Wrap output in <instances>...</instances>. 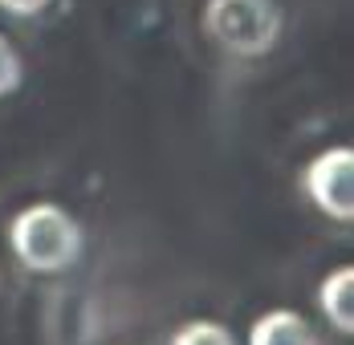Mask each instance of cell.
Returning a JSON list of instances; mask_svg holds the SVG:
<instances>
[{
  "label": "cell",
  "mask_w": 354,
  "mask_h": 345,
  "mask_svg": "<svg viewBox=\"0 0 354 345\" xmlns=\"http://www.w3.org/2000/svg\"><path fill=\"white\" fill-rule=\"evenodd\" d=\"M8 244L17 260L29 273H66L82 256V228L66 207L57 204H29L8 224Z\"/></svg>",
  "instance_id": "cell-1"
},
{
  "label": "cell",
  "mask_w": 354,
  "mask_h": 345,
  "mask_svg": "<svg viewBox=\"0 0 354 345\" xmlns=\"http://www.w3.org/2000/svg\"><path fill=\"white\" fill-rule=\"evenodd\" d=\"M277 0H208L204 33L236 57H265L281 37Z\"/></svg>",
  "instance_id": "cell-2"
},
{
  "label": "cell",
  "mask_w": 354,
  "mask_h": 345,
  "mask_svg": "<svg viewBox=\"0 0 354 345\" xmlns=\"http://www.w3.org/2000/svg\"><path fill=\"white\" fill-rule=\"evenodd\" d=\"M301 187L314 199L322 215L330 219H354V150L351 146H330L318 159H310V167L301 171Z\"/></svg>",
  "instance_id": "cell-3"
},
{
  "label": "cell",
  "mask_w": 354,
  "mask_h": 345,
  "mask_svg": "<svg viewBox=\"0 0 354 345\" xmlns=\"http://www.w3.org/2000/svg\"><path fill=\"white\" fill-rule=\"evenodd\" d=\"M248 345H322L310 321L293 309H269L265 317L252 321Z\"/></svg>",
  "instance_id": "cell-4"
},
{
  "label": "cell",
  "mask_w": 354,
  "mask_h": 345,
  "mask_svg": "<svg viewBox=\"0 0 354 345\" xmlns=\"http://www.w3.org/2000/svg\"><path fill=\"white\" fill-rule=\"evenodd\" d=\"M318 309L342 337L354 333V273H351V264L334 268L318 284Z\"/></svg>",
  "instance_id": "cell-5"
},
{
  "label": "cell",
  "mask_w": 354,
  "mask_h": 345,
  "mask_svg": "<svg viewBox=\"0 0 354 345\" xmlns=\"http://www.w3.org/2000/svg\"><path fill=\"white\" fill-rule=\"evenodd\" d=\"M167 345H236V342H232L228 325H220V321H187L171 333Z\"/></svg>",
  "instance_id": "cell-6"
},
{
  "label": "cell",
  "mask_w": 354,
  "mask_h": 345,
  "mask_svg": "<svg viewBox=\"0 0 354 345\" xmlns=\"http://www.w3.org/2000/svg\"><path fill=\"white\" fill-rule=\"evenodd\" d=\"M21 57H17V49L0 37V98H8L17 86H21Z\"/></svg>",
  "instance_id": "cell-7"
},
{
  "label": "cell",
  "mask_w": 354,
  "mask_h": 345,
  "mask_svg": "<svg viewBox=\"0 0 354 345\" xmlns=\"http://www.w3.org/2000/svg\"><path fill=\"white\" fill-rule=\"evenodd\" d=\"M53 0H0V8L4 12H12V17H37V12H45Z\"/></svg>",
  "instance_id": "cell-8"
}]
</instances>
